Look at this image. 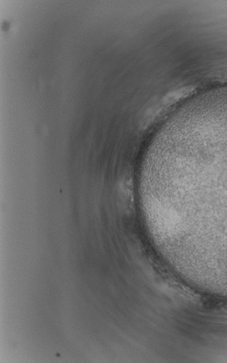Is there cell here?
<instances>
[{"label": "cell", "instance_id": "1", "mask_svg": "<svg viewBox=\"0 0 227 363\" xmlns=\"http://www.w3.org/2000/svg\"><path fill=\"white\" fill-rule=\"evenodd\" d=\"M155 180L178 236L227 262V140L156 164Z\"/></svg>", "mask_w": 227, "mask_h": 363}]
</instances>
